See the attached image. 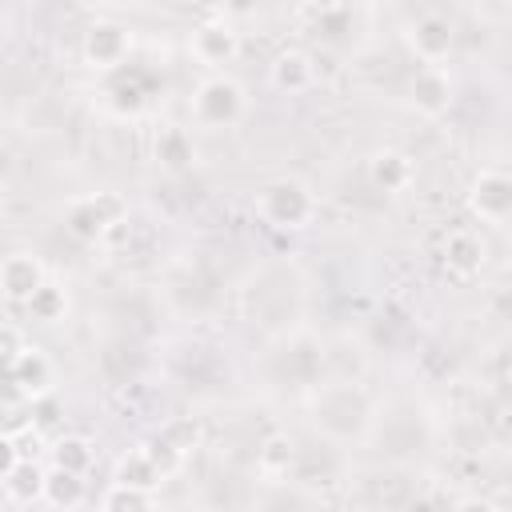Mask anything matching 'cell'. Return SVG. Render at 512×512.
<instances>
[{
  "instance_id": "9c48e42d",
  "label": "cell",
  "mask_w": 512,
  "mask_h": 512,
  "mask_svg": "<svg viewBox=\"0 0 512 512\" xmlns=\"http://www.w3.org/2000/svg\"><path fill=\"white\" fill-rule=\"evenodd\" d=\"M452 100H456V84L448 68H416V76L408 80V104L428 120L444 116Z\"/></svg>"
},
{
  "instance_id": "7a4b0ae2",
  "label": "cell",
  "mask_w": 512,
  "mask_h": 512,
  "mask_svg": "<svg viewBox=\"0 0 512 512\" xmlns=\"http://www.w3.org/2000/svg\"><path fill=\"white\" fill-rule=\"evenodd\" d=\"M248 108V96L240 88V80L216 72V76H204L196 88H192V100H188V112L200 128H232Z\"/></svg>"
},
{
  "instance_id": "ac0fdd59",
  "label": "cell",
  "mask_w": 512,
  "mask_h": 512,
  "mask_svg": "<svg viewBox=\"0 0 512 512\" xmlns=\"http://www.w3.org/2000/svg\"><path fill=\"white\" fill-rule=\"evenodd\" d=\"M292 464H296V440L288 432H268L256 444V468L264 476H288Z\"/></svg>"
},
{
  "instance_id": "484cf974",
  "label": "cell",
  "mask_w": 512,
  "mask_h": 512,
  "mask_svg": "<svg viewBox=\"0 0 512 512\" xmlns=\"http://www.w3.org/2000/svg\"><path fill=\"white\" fill-rule=\"evenodd\" d=\"M508 12H512V4H508Z\"/></svg>"
},
{
  "instance_id": "d4e9b609",
  "label": "cell",
  "mask_w": 512,
  "mask_h": 512,
  "mask_svg": "<svg viewBox=\"0 0 512 512\" xmlns=\"http://www.w3.org/2000/svg\"><path fill=\"white\" fill-rule=\"evenodd\" d=\"M452 512H500V508H496L492 500H484V496H464Z\"/></svg>"
},
{
  "instance_id": "cb8c5ba5",
  "label": "cell",
  "mask_w": 512,
  "mask_h": 512,
  "mask_svg": "<svg viewBox=\"0 0 512 512\" xmlns=\"http://www.w3.org/2000/svg\"><path fill=\"white\" fill-rule=\"evenodd\" d=\"M24 348H28V344L20 340V332H16L12 324H4V328H0V352H4V364H8V360H16Z\"/></svg>"
},
{
  "instance_id": "4fadbf2b",
  "label": "cell",
  "mask_w": 512,
  "mask_h": 512,
  "mask_svg": "<svg viewBox=\"0 0 512 512\" xmlns=\"http://www.w3.org/2000/svg\"><path fill=\"white\" fill-rule=\"evenodd\" d=\"M444 268L452 272V276H460V280H472V276H480V268L488 264V244H484V236L480 232H472V228H452L448 236H444Z\"/></svg>"
},
{
  "instance_id": "7c38bea8",
  "label": "cell",
  "mask_w": 512,
  "mask_h": 512,
  "mask_svg": "<svg viewBox=\"0 0 512 512\" xmlns=\"http://www.w3.org/2000/svg\"><path fill=\"white\" fill-rule=\"evenodd\" d=\"M412 180H416V160L404 148H376L368 156V184L376 192L400 196V192L412 188Z\"/></svg>"
},
{
  "instance_id": "5b68a950",
  "label": "cell",
  "mask_w": 512,
  "mask_h": 512,
  "mask_svg": "<svg viewBox=\"0 0 512 512\" xmlns=\"http://www.w3.org/2000/svg\"><path fill=\"white\" fill-rule=\"evenodd\" d=\"M404 44L424 68H444V60L456 52V24L444 12H420L416 20H408Z\"/></svg>"
},
{
  "instance_id": "52a82bcc",
  "label": "cell",
  "mask_w": 512,
  "mask_h": 512,
  "mask_svg": "<svg viewBox=\"0 0 512 512\" xmlns=\"http://www.w3.org/2000/svg\"><path fill=\"white\" fill-rule=\"evenodd\" d=\"M4 372H8V392L20 396V400H28V404H36V400H44V396L56 392V364L36 344H28L16 360H8Z\"/></svg>"
},
{
  "instance_id": "44dd1931",
  "label": "cell",
  "mask_w": 512,
  "mask_h": 512,
  "mask_svg": "<svg viewBox=\"0 0 512 512\" xmlns=\"http://www.w3.org/2000/svg\"><path fill=\"white\" fill-rule=\"evenodd\" d=\"M44 504L56 508V512H72L84 504V476L76 472H60V468H48V484H44Z\"/></svg>"
},
{
  "instance_id": "e0dca14e",
  "label": "cell",
  "mask_w": 512,
  "mask_h": 512,
  "mask_svg": "<svg viewBox=\"0 0 512 512\" xmlns=\"http://www.w3.org/2000/svg\"><path fill=\"white\" fill-rule=\"evenodd\" d=\"M296 16L308 20V28L316 36H324V40H340L344 32L356 28V12L348 4H304Z\"/></svg>"
},
{
  "instance_id": "ba28073f",
  "label": "cell",
  "mask_w": 512,
  "mask_h": 512,
  "mask_svg": "<svg viewBox=\"0 0 512 512\" xmlns=\"http://www.w3.org/2000/svg\"><path fill=\"white\" fill-rule=\"evenodd\" d=\"M468 212L476 220H488V224L508 220L512 216V176L496 172V168L476 172L468 184Z\"/></svg>"
},
{
  "instance_id": "6da1fadb",
  "label": "cell",
  "mask_w": 512,
  "mask_h": 512,
  "mask_svg": "<svg viewBox=\"0 0 512 512\" xmlns=\"http://www.w3.org/2000/svg\"><path fill=\"white\" fill-rule=\"evenodd\" d=\"M256 216L280 232H300L316 220V196L296 176H276L256 192Z\"/></svg>"
},
{
  "instance_id": "7402d4cb",
  "label": "cell",
  "mask_w": 512,
  "mask_h": 512,
  "mask_svg": "<svg viewBox=\"0 0 512 512\" xmlns=\"http://www.w3.org/2000/svg\"><path fill=\"white\" fill-rule=\"evenodd\" d=\"M32 320H40V324H56V320H64V312H68V292L60 288V284H44L32 300H28V308H24Z\"/></svg>"
},
{
  "instance_id": "2e32d148",
  "label": "cell",
  "mask_w": 512,
  "mask_h": 512,
  "mask_svg": "<svg viewBox=\"0 0 512 512\" xmlns=\"http://www.w3.org/2000/svg\"><path fill=\"white\" fill-rule=\"evenodd\" d=\"M0 484H4V496H8V504H20V508H28V504H36V500H44V484H48V472L32 460V456H24V460H16V464H8L4 472H0Z\"/></svg>"
},
{
  "instance_id": "5bb4252c",
  "label": "cell",
  "mask_w": 512,
  "mask_h": 512,
  "mask_svg": "<svg viewBox=\"0 0 512 512\" xmlns=\"http://www.w3.org/2000/svg\"><path fill=\"white\" fill-rule=\"evenodd\" d=\"M164 480H168V472L156 464V456L148 452V444L128 448V452L116 460V468H112V484H124V488H136V492H148V496H152Z\"/></svg>"
},
{
  "instance_id": "277c9868",
  "label": "cell",
  "mask_w": 512,
  "mask_h": 512,
  "mask_svg": "<svg viewBox=\"0 0 512 512\" xmlns=\"http://www.w3.org/2000/svg\"><path fill=\"white\" fill-rule=\"evenodd\" d=\"M188 52L196 64L212 68V76L220 68H228L236 56H240V32L236 24L228 20V12H212L208 20H200L192 32H188Z\"/></svg>"
},
{
  "instance_id": "603a6c76",
  "label": "cell",
  "mask_w": 512,
  "mask_h": 512,
  "mask_svg": "<svg viewBox=\"0 0 512 512\" xmlns=\"http://www.w3.org/2000/svg\"><path fill=\"white\" fill-rule=\"evenodd\" d=\"M100 512H156V508H152V496H148V492L112 484V488L100 496Z\"/></svg>"
},
{
  "instance_id": "3957f363",
  "label": "cell",
  "mask_w": 512,
  "mask_h": 512,
  "mask_svg": "<svg viewBox=\"0 0 512 512\" xmlns=\"http://www.w3.org/2000/svg\"><path fill=\"white\" fill-rule=\"evenodd\" d=\"M128 224V204L116 192H96V196H80L68 204L64 212V228L80 240V244H96L104 240L112 228Z\"/></svg>"
},
{
  "instance_id": "9a60e30c",
  "label": "cell",
  "mask_w": 512,
  "mask_h": 512,
  "mask_svg": "<svg viewBox=\"0 0 512 512\" xmlns=\"http://www.w3.org/2000/svg\"><path fill=\"white\" fill-rule=\"evenodd\" d=\"M268 80H272L276 92L296 96V92H308V88H312V80H316V64H312V56H308L304 48H284V52L272 56V64H268Z\"/></svg>"
},
{
  "instance_id": "ffe728a7",
  "label": "cell",
  "mask_w": 512,
  "mask_h": 512,
  "mask_svg": "<svg viewBox=\"0 0 512 512\" xmlns=\"http://www.w3.org/2000/svg\"><path fill=\"white\" fill-rule=\"evenodd\" d=\"M48 456H52V468L84 476V472L92 468V456H96V452H92V440H88V436H76V432H68V436H56V440H52Z\"/></svg>"
},
{
  "instance_id": "30bf717a",
  "label": "cell",
  "mask_w": 512,
  "mask_h": 512,
  "mask_svg": "<svg viewBox=\"0 0 512 512\" xmlns=\"http://www.w3.org/2000/svg\"><path fill=\"white\" fill-rule=\"evenodd\" d=\"M44 284H48L44 264H40L32 252H12V256H4V264H0V292H4L8 304L28 308V300H32Z\"/></svg>"
},
{
  "instance_id": "8992f818",
  "label": "cell",
  "mask_w": 512,
  "mask_h": 512,
  "mask_svg": "<svg viewBox=\"0 0 512 512\" xmlns=\"http://www.w3.org/2000/svg\"><path fill=\"white\" fill-rule=\"evenodd\" d=\"M132 56V32L120 20H92L80 36V60L92 72H116Z\"/></svg>"
},
{
  "instance_id": "8fae6325",
  "label": "cell",
  "mask_w": 512,
  "mask_h": 512,
  "mask_svg": "<svg viewBox=\"0 0 512 512\" xmlns=\"http://www.w3.org/2000/svg\"><path fill=\"white\" fill-rule=\"evenodd\" d=\"M196 444H200L196 420H192V416H172V420H164L160 432L148 440V452L156 456V464H160L164 472H176V468L184 464V456L196 452Z\"/></svg>"
},
{
  "instance_id": "d6986e66",
  "label": "cell",
  "mask_w": 512,
  "mask_h": 512,
  "mask_svg": "<svg viewBox=\"0 0 512 512\" xmlns=\"http://www.w3.org/2000/svg\"><path fill=\"white\" fill-rule=\"evenodd\" d=\"M152 152H156V164L168 168V172H184V168L196 164V144H192V136L184 128H164L156 136V148Z\"/></svg>"
}]
</instances>
